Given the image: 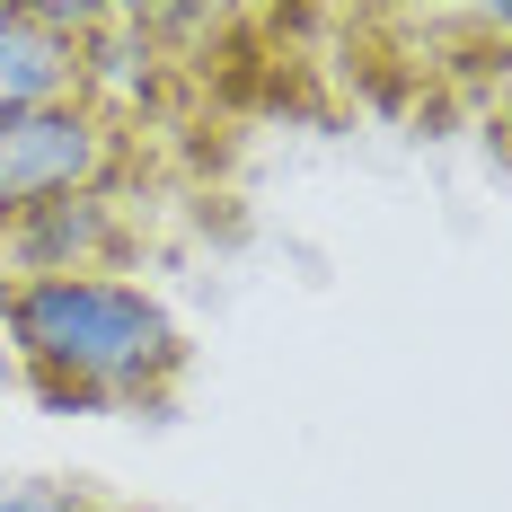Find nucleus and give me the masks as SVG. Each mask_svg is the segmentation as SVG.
Segmentation results:
<instances>
[{"mask_svg": "<svg viewBox=\"0 0 512 512\" xmlns=\"http://www.w3.org/2000/svg\"><path fill=\"white\" fill-rule=\"evenodd\" d=\"M9 389H27V371H18V345H9V318H0V398Z\"/></svg>", "mask_w": 512, "mask_h": 512, "instance_id": "39448f33", "label": "nucleus"}, {"mask_svg": "<svg viewBox=\"0 0 512 512\" xmlns=\"http://www.w3.org/2000/svg\"><path fill=\"white\" fill-rule=\"evenodd\" d=\"M18 371L53 415H142L186 371V336L159 292L124 274H45L0 292Z\"/></svg>", "mask_w": 512, "mask_h": 512, "instance_id": "f257e3e1", "label": "nucleus"}, {"mask_svg": "<svg viewBox=\"0 0 512 512\" xmlns=\"http://www.w3.org/2000/svg\"><path fill=\"white\" fill-rule=\"evenodd\" d=\"M124 168V124L89 98L36 106L0 124V221L9 212L62 204V195H106V177Z\"/></svg>", "mask_w": 512, "mask_h": 512, "instance_id": "f03ea898", "label": "nucleus"}, {"mask_svg": "<svg viewBox=\"0 0 512 512\" xmlns=\"http://www.w3.org/2000/svg\"><path fill=\"white\" fill-rule=\"evenodd\" d=\"M89 27H53V9L36 0H0V124L36 115V106L89 98Z\"/></svg>", "mask_w": 512, "mask_h": 512, "instance_id": "7ed1b4c3", "label": "nucleus"}, {"mask_svg": "<svg viewBox=\"0 0 512 512\" xmlns=\"http://www.w3.org/2000/svg\"><path fill=\"white\" fill-rule=\"evenodd\" d=\"M504 133H512V53H504Z\"/></svg>", "mask_w": 512, "mask_h": 512, "instance_id": "423d86ee", "label": "nucleus"}, {"mask_svg": "<svg viewBox=\"0 0 512 512\" xmlns=\"http://www.w3.org/2000/svg\"><path fill=\"white\" fill-rule=\"evenodd\" d=\"M0 512H106V504L62 477H0Z\"/></svg>", "mask_w": 512, "mask_h": 512, "instance_id": "20e7f679", "label": "nucleus"}]
</instances>
